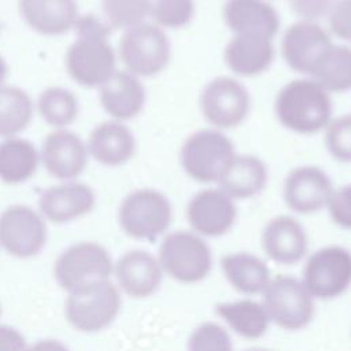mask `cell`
Listing matches in <instances>:
<instances>
[{
    "mask_svg": "<svg viewBox=\"0 0 351 351\" xmlns=\"http://www.w3.org/2000/svg\"><path fill=\"white\" fill-rule=\"evenodd\" d=\"M77 38L66 53V69L80 85L101 86L115 73V53L108 41L111 27L93 14L80 15Z\"/></svg>",
    "mask_w": 351,
    "mask_h": 351,
    "instance_id": "obj_1",
    "label": "cell"
},
{
    "mask_svg": "<svg viewBox=\"0 0 351 351\" xmlns=\"http://www.w3.org/2000/svg\"><path fill=\"white\" fill-rule=\"evenodd\" d=\"M278 122L298 134H314L332 119V99L313 78H298L285 84L274 100Z\"/></svg>",
    "mask_w": 351,
    "mask_h": 351,
    "instance_id": "obj_2",
    "label": "cell"
},
{
    "mask_svg": "<svg viewBox=\"0 0 351 351\" xmlns=\"http://www.w3.org/2000/svg\"><path fill=\"white\" fill-rule=\"evenodd\" d=\"M53 278L67 295L88 291L111 280L114 261L97 241H77L63 250L53 262Z\"/></svg>",
    "mask_w": 351,
    "mask_h": 351,
    "instance_id": "obj_3",
    "label": "cell"
},
{
    "mask_svg": "<svg viewBox=\"0 0 351 351\" xmlns=\"http://www.w3.org/2000/svg\"><path fill=\"white\" fill-rule=\"evenodd\" d=\"M156 256L163 274L185 285L204 281L214 266L207 240L191 229L166 233Z\"/></svg>",
    "mask_w": 351,
    "mask_h": 351,
    "instance_id": "obj_4",
    "label": "cell"
},
{
    "mask_svg": "<svg viewBox=\"0 0 351 351\" xmlns=\"http://www.w3.org/2000/svg\"><path fill=\"white\" fill-rule=\"evenodd\" d=\"M173 215V204L165 193L152 188H138L122 200L118 223L128 237L154 241L167 233Z\"/></svg>",
    "mask_w": 351,
    "mask_h": 351,
    "instance_id": "obj_5",
    "label": "cell"
},
{
    "mask_svg": "<svg viewBox=\"0 0 351 351\" xmlns=\"http://www.w3.org/2000/svg\"><path fill=\"white\" fill-rule=\"evenodd\" d=\"M234 156L232 140L214 128L192 133L180 149L184 171L200 184H217Z\"/></svg>",
    "mask_w": 351,
    "mask_h": 351,
    "instance_id": "obj_6",
    "label": "cell"
},
{
    "mask_svg": "<svg viewBox=\"0 0 351 351\" xmlns=\"http://www.w3.org/2000/svg\"><path fill=\"white\" fill-rule=\"evenodd\" d=\"M261 302L270 322L284 330H302L315 317V299L300 278L289 274L271 277L262 292Z\"/></svg>",
    "mask_w": 351,
    "mask_h": 351,
    "instance_id": "obj_7",
    "label": "cell"
},
{
    "mask_svg": "<svg viewBox=\"0 0 351 351\" xmlns=\"http://www.w3.org/2000/svg\"><path fill=\"white\" fill-rule=\"evenodd\" d=\"M302 282L315 300H333L351 288V251L330 244L313 251L303 263Z\"/></svg>",
    "mask_w": 351,
    "mask_h": 351,
    "instance_id": "obj_8",
    "label": "cell"
},
{
    "mask_svg": "<svg viewBox=\"0 0 351 351\" xmlns=\"http://www.w3.org/2000/svg\"><path fill=\"white\" fill-rule=\"evenodd\" d=\"M119 56L129 73L152 77L169 66L171 44L162 27L143 22L125 30L119 40Z\"/></svg>",
    "mask_w": 351,
    "mask_h": 351,
    "instance_id": "obj_9",
    "label": "cell"
},
{
    "mask_svg": "<svg viewBox=\"0 0 351 351\" xmlns=\"http://www.w3.org/2000/svg\"><path fill=\"white\" fill-rule=\"evenodd\" d=\"M121 291L111 280L88 291L70 293L64 300V318L82 333H96L108 328L119 315Z\"/></svg>",
    "mask_w": 351,
    "mask_h": 351,
    "instance_id": "obj_10",
    "label": "cell"
},
{
    "mask_svg": "<svg viewBox=\"0 0 351 351\" xmlns=\"http://www.w3.org/2000/svg\"><path fill=\"white\" fill-rule=\"evenodd\" d=\"M203 118L218 130L232 129L244 122L251 99L247 88L236 78L219 75L206 84L200 93Z\"/></svg>",
    "mask_w": 351,
    "mask_h": 351,
    "instance_id": "obj_11",
    "label": "cell"
},
{
    "mask_svg": "<svg viewBox=\"0 0 351 351\" xmlns=\"http://www.w3.org/2000/svg\"><path fill=\"white\" fill-rule=\"evenodd\" d=\"M47 243V225L40 213L26 204H12L0 213V247L11 256L30 259Z\"/></svg>",
    "mask_w": 351,
    "mask_h": 351,
    "instance_id": "obj_12",
    "label": "cell"
},
{
    "mask_svg": "<svg viewBox=\"0 0 351 351\" xmlns=\"http://www.w3.org/2000/svg\"><path fill=\"white\" fill-rule=\"evenodd\" d=\"M185 217L191 230L202 237H221L232 230L237 219V206L221 188H206L188 202Z\"/></svg>",
    "mask_w": 351,
    "mask_h": 351,
    "instance_id": "obj_13",
    "label": "cell"
},
{
    "mask_svg": "<svg viewBox=\"0 0 351 351\" xmlns=\"http://www.w3.org/2000/svg\"><path fill=\"white\" fill-rule=\"evenodd\" d=\"M333 45L330 34L317 22L299 21L287 27L281 55L292 70L310 75L319 58Z\"/></svg>",
    "mask_w": 351,
    "mask_h": 351,
    "instance_id": "obj_14",
    "label": "cell"
},
{
    "mask_svg": "<svg viewBox=\"0 0 351 351\" xmlns=\"http://www.w3.org/2000/svg\"><path fill=\"white\" fill-rule=\"evenodd\" d=\"M333 189L332 180L321 167L304 165L288 173L282 195L291 211L308 215L326 208Z\"/></svg>",
    "mask_w": 351,
    "mask_h": 351,
    "instance_id": "obj_15",
    "label": "cell"
},
{
    "mask_svg": "<svg viewBox=\"0 0 351 351\" xmlns=\"http://www.w3.org/2000/svg\"><path fill=\"white\" fill-rule=\"evenodd\" d=\"M112 276L121 293L133 299L155 295L165 277L158 256L140 248L123 252L114 262Z\"/></svg>",
    "mask_w": 351,
    "mask_h": 351,
    "instance_id": "obj_16",
    "label": "cell"
},
{
    "mask_svg": "<svg viewBox=\"0 0 351 351\" xmlns=\"http://www.w3.org/2000/svg\"><path fill=\"white\" fill-rule=\"evenodd\" d=\"M261 245L265 255L277 265L292 266L308 252V234L292 215H276L262 229Z\"/></svg>",
    "mask_w": 351,
    "mask_h": 351,
    "instance_id": "obj_17",
    "label": "cell"
},
{
    "mask_svg": "<svg viewBox=\"0 0 351 351\" xmlns=\"http://www.w3.org/2000/svg\"><path fill=\"white\" fill-rule=\"evenodd\" d=\"M96 203L93 189L78 181L49 186L38 197V213L53 223H66L89 214Z\"/></svg>",
    "mask_w": 351,
    "mask_h": 351,
    "instance_id": "obj_18",
    "label": "cell"
},
{
    "mask_svg": "<svg viewBox=\"0 0 351 351\" xmlns=\"http://www.w3.org/2000/svg\"><path fill=\"white\" fill-rule=\"evenodd\" d=\"M41 160L53 178L73 181L86 166L88 148L78 134L58 129L45 137L41 147Z\"/></svg>",
    "mask_w": 351,
    "mask_h": 351,
    "instance_id": "obj_19",
    "label": "cell"
},
{
    "mask_svg": "<svg viewBox=\"0 0 351 351\" xmlns=\"http://www.w3.org/2000/svg\"><path fill=\"white\" fill-rule=\"evenodd\" d=\"M223 21L233 34L274 38L280 29L277 11L266 0H226Z\"/></svg>",
    "mask_w": 351,
    "mask_h": 351,
    "instance_id": "obj_20",
    "label": "cell"
},
{
    "mask_svg": "<svg viewBox=\"0 0 351 351\" xmlns=\"http://www.w3.org/2000/svg\"><path fill=\"white\" fill-rule=\"evenodd\" d=\"M100 104L115 121H128L137 117L145 103V88L140 77L128 70L115 73L100 86Z\"/></svg>",
    "mask_w": 351,
    "mask_h": 351,
    "instance_id": "obj_21",
    "label": "cell"
},
{
    "mask_svg": "<svg viewBox=\"0 0 351 351\" xmlns=\"http://www.w3.org/2000/svg\"><path fill=\"white\" fill-rule=\"evenodd\" d=\"M219 267L232 289L250 298L262 295L273 277L267 262L250 251H232L222 255Z\"/></svg>",
    "mask_w": 351,
    "mask_h": 351,
    "instance_id": "obj_22",
    "label": "cell"
},
{
    "mask_svg": "<svg viewBox=\"0 0 351 351\" xmlns=\"http://www.w3.org/2000/svg\"><path fill=\"white\" fill-rule=\"evenodd\" d=\"M274 53L271 38L252 34H233L225 47L223 59L234 74L256 77L270 67Z\"/></svg>",
    "mask_w": 351,
    "mask_h": 351,
    "instance_id": "obj_23",
    "label": "cell"
},
{
    "mask_svg": "<svg viewBox=\"0 0 351 351\" xmlns=\"http://www.w3.org/2000/svg\"><path fill=\"white\" fill-rule=\"evenodd\" d=\"M18 5L23 21L44 36L69 32L80 16L75 0H19Z\"/></svg>",
    "mask_w": 351,
    "mask_h": 351,
    "instance_id": "obj_24",
    "label": "cell"
},
{
    "mask_svg": "<svg viewBox=\"0 0 351 351\" xmlns=\"http://www.w3.org/2000/svg\"><path fill=\"white\" fill-rule=\"evenodd\" d=\"M88 154L104 166L115 167L130 160L136 152L133 133L119 121L99 123L89 134Z\"/></svg>",
    "mask_w": 351,
    "mask_h": 351,
    "instance_id": "obj_25",
    "label": "cell"
},
{
    "mask_svg": "<svg viewBox=\"0 0 351 351\" xmlns=\"http://www.w3.org/2000/svg\"><path fill=\"white\" fill-rule=\"evenodd\" d=\"M214 311L228 329L245 340L262 339L271 325L263 303L250 296L219 302Z\"/></svg>",
    "mask_w": 351,
    "mask_h": 351,
    "instance_id": "obj_26",
    "label": "cell"
},
{
    "mask_svg": "<svg viewBox=\"0 0 351 351\" xmlns=\"http://www.w3.org/2000/svg\"><path fill=\"white\" fill-rule=\"evenodd\" d=\"M266 182L267 169L261 158L236 154L217 184L218 188L237 202L259 195L265 189Z\"/></svg>",
    "mask_w": 351,
    "mask_h": 351,
    "instance_id": "obj_27",
    "label": "cell"
},
{
    "mask_svg": "<svg viewBox=\"0 0 351 351\" xmlns=\"http://www.w3.org/2000/svg\"><path fill=\"white\" fill-rule=\"evenodd\" d=\"M38 159V152L29 140L4 138L0 143V181L10 185L26 182L34 176Z\"/></svg>",
    "mask_w": 351,
    "mask_h": 351,
    "instance_id": "obj_28",
    "label": "cell"
},
{
    "mask_svg": "<svg viewBox=\"0 0 351 351\" xmlns=\"http://www.w3.org/2000/svg\"><path fill=\"white\" fill-rule=\"evenodd\" d=\"M310 78L329 93L351 89V48L332 45L317 62Z\"/></svg>",
    "mask_w": 351,
    "mask_h": 351,
    "instance_id": "obj_29",
    "label": "cell"
},
{
    "mask_svg": "<svg viewBox=\"0 0 351 351\" xmlns=\"http://www.w3.org/2000/svg\"><path fill=\"white\" fill-rule=\"evenodd\" d=\"M33 100L18 86H0V137H15L33 118Z\"/></svg>",
    "mask_w": 351,
    "mask_h": 351,
    "instance_id": "obj_30",
    "label": "cell"
},
{
    "mask_svg": "<svg viewBox=\"0 0 351 351\" xmlns=\"http://www.w3.org/2000/svg\"><path fill=\"white\" fill-rule=\"evenodd\" d=\"M38 111L43 119L53 128L73 123L78 115V100L73 92L60 86H49L38 96Z\"/></svg>",
    "mask_w": 351,
    "mask_h": 351,
    "instance_id": "obj_31",
    "label": "cell"
},
{
    "mask_svg": "<svg viewBox=\"0 0 351 351\" xmlns=\"http://www.w3.org/2000/svg\"><path fill=\"white\" fill-rule=\"evenodd\" d=\"M152 0H101L106 23L112 29H129L145 22Z\"/></svg>",
    "mask_w": 351,
    "mask_h": 351,
    "instance_id": "obj_32",
    "label": "cell"
},
{
    "mask_svg": "<svg viewBox=\"0 0 351 351\" xmlns=\"http://www.w3.org/2000/svg\"><path fill=\"white\" fill-rule=\"evenodd\" d=\"M186 351H234L229 329L219 322L206 321L192 329Z\"/></svg>",
    "mask_w": 351,
    "mask_h": 351,
    "instance_id": "obj_33",
    "label": "cell"
},
{
    "mask_svg": "<svg viewBox=\"0 0 351 351\" xmlns=\"http://www.w3.org/2000/svg\"><path fill=\"white\" fill-rule=\"evenodd\" d=\"M193 14V0H152L149 16L162 29H177L188 25Z\"/></svg>",
    "mask_w": 351,
    "mask_h": 351,
    "instance_id": "obj_34",
    "label": "cell"
},
{
    "mask_svg": "<svg viewBox=\"0 0 351 351\" xmlns=\"http://www.w3.org/2000/svg\"><path fill=\"white\" fill-rule=\"evenodd\" d=\"M325 145L336 160L351 162V114L330 119L325 128Z\"/></svg>",
    "mask_w": 351,
    "mask_h": 351,
    "instance_id": "obj_35",
    "label": "cell"
},
{
    "mask_svg": "<svg viewBox=\"0 0 351 351\" xmlns=\"http://www.w3.org/2000/svg\"><path fill=\"white\" fill-rule=\"evenodd\" d=\"M326 210L335 225L351 230V184L333 189Z\"/></svg>",
    "mask_w": 351,
    "mask_h": 351,
    "instance_id": "obj_36",
    "label": "cell"
},
{
    "mask_svg": "<svg viewBox=\"0 0 351 351\" xmlns=\"http://www.w3.org/2000/svg\"><path fill=\"white\" fill-rule=\"evenodd\" d=\"M328 18L332 33L341 40L351 41V0L336 1Z\"/></svg>",
    "mask_w": 351,
    "mask_h": 351,
    "instance_id": "obj_37",
    "label": "cell"
},
{
    "mask_svg": "<svg viewBox=\"0 0 351 351\" xmlns=\"http://www.w3.org/2000/svg\"><path fill=\"white\" fill-rule=\"evenodd\" d=\"M291 8L302 21L315 22V19L329 15L333 8V0H289Z\"/></svg>",
    "mask_w": 351,
    "mask_h": 351,
    "instance_id": "obj_38",
    "label": "cell"
},
{
    "mask_svg": "<svg viewBox=\"0 0 351 351\" xmlns=\"http://www.w3.org/2000/svg\"><path fill=\"white\" fill-rule=\"evenodd\" d=\"M25 336L14 326L0 324V351H26Z\"/></svg>",
    "mask_w": 351,
    "mask_h": 351,
    "instance_id": "obj_39",
    "label": "cell"
},
{
    "mask_svg": "<svg viewBox=\"0 0 351 351\" xmlns=\"http://www.w3.org/2000/svg\"><path fill=\"white\" fill-rule=\"evenodd\" d=\"M26 351H70V348L58 339H40L29 344Z\"/></svg>",
    "mask_w": 351,
    "mask_h": 351,
    "instance_id": "obj_40",
    "label": "cell"
},
{
    "mask_svg": "<svg viewBox=\"0 0 351 351\" xmlns=\"http://www.w3.org/2000/svg\"><path fill=\"white\" fill-rule=\"evenodd\" d=\"M7 71H8V67H7V63L4 62V59L0 56V86H3V82L7 77Z\"/></svg>",
    "mask_w": 351,
    "mask_h": 351,
    "instance_id": "obj_41",
    "label": "cell"
},
{
    "mask_svg": "<svg viewBox=\"0 0 351 351\" xmlns=\"http://www.w3.org/2000/svg\"><path fill=\"white\" fill-rule=\"evenodd\" d=\"M243 351H274V350L267 348V347H250V348H245Z\"/></svg>",
    "mask_w": 351,
    "mask_h": 351,
    "instance_id": "obj_42",
    "label": "cell"
},
{
    "mask_svg": "<svg viewBox=\"0 0 351 351\" xmlns=\"http://www.w3.org/2000/svg\"><path fill=\"white\" fill-rule=\"evenodd\" d=\"M0 313H1V308H0Z\"/></svg>",
    "mask_w": 351,
    "mask_h": 351,
    "instance_id": "obj_43",
    "label": "cell"
}]
</instances>
